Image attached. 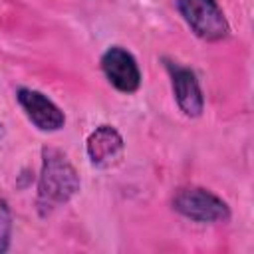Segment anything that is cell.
Masks as SVG:
<instances>
[{"instance_id": "6da1fadb", "label": "cell", "mask_w": 254, "mask_h": 254, "mask_svg": "<svg viewBox=\"0 0 254 254\" xmlns=\"http://www.w3.org/2000/svg\"><path fill=\"white\" fill-rule=\"evenodd\" d=\"M79 175L67 155L54 147L42 149V171L38 179V208L42 214L67 204L79 192Z\"/></svg>"}, {"instance_id": "7a4b0ae2", "label": "cell", "mask_w": 254, "mask_h": 254, "mask_svg": "<svg viewBox=\"0 0 254 254\" xmlns=\"http://www.w3.org/2000/svg\"><path fill=\"white\" fill-rule=\"evenodd\" d=\"M177 10L194 36L206 42L224 40L230 34L228 20L216 0H175Z\"/></svg>"}, {"instance_id": "3957f363", "label": "cell", "mask_w": 254, "mask_h": 254, "mask_svg": "<svg viewBox=\"0 0 254 254\" xmlns=\"http://www.w3.org/2000/svg\"><path fill=\"white\" fill-rule=\"evenodd\" d=\"M173 208L194 222H224L230 218L228 204L208 189L185 187L173 196Z\"/></svg>"}, {"instance_id": "277c9868", "label": "cell", "mask_w": 254, "mask_h": 254, "mask_svg": "<svg viewBox=\"0 0 254 254\" xmlns=\"http://www.w3.org/2000/svg\"><path fill=\"white\" fill-rule=\"evenodd\" d=\"M101 69L107 81L121 93H135L141 85V69L137 60L121 46H111L103 52Z\"/></svg>"}, {"instance_id": "5b68a950", "label": "cell", "mask_w": 254, "mask_h": 254, "mask_svg": "<svg viewBox=\"0 0 254 254\" xmlns=\"http://www.w3.org/2000/svg\"><path fill=\"white\" fill-rule=\"evenodd\" d=\"M16 99L26 113V117L40 129V131H60L65 123L64 111L42 91L20 87L16 91Z\"/></svg>"}, {"instance_id": "8992f818", "label": "cell", "mask_w": 254, "mask_h": 254, "mask_svg": "<svg viewBox=\"0 0 254 254\" xmlns=\"http://www.w3.org/2000/svg\"><path fill=\"white\" fill-rule=\"evenodd\" d=\"M167 71L171 75V85L179 109L187 117H198L204 109V97L194 71L175 62H167Z\"/></svg>"}, {"instance_id": "52a82bcc", "label": "cell", "mask_w": 254, "mask_h": 254, "mask_svg": "<svg viewBox=\"0 0 254 254\" xmlns=\"http://www.w3.org/2000/svg\"><path fill=\"white\" fill-rule=\"evenodd\" d=\"M85 151L93 167L107 169L119 161L123 153V137L113 125H99L89 133Z\"/></svg>"}, {"instance_id": "ba28073f", "label": "cell", "mask_w": 254, "mask_h": 254, "mask_svg": "<svg viewBox=\"0 0 254 254\" xmlns=\"http://www.w3.org/2000/svg\"><path fill=\"white\" fill-rule=\"evenodd\" d=\"M12 238V212L8 202L0 196V254L8 250Z\"/></svg>"}]
</instances>
